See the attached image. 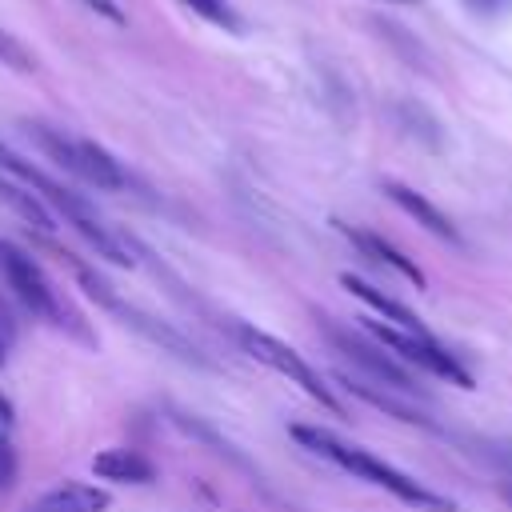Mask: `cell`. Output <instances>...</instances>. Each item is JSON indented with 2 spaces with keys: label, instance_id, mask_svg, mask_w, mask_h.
I'll list each match as a JSON object with an SVG mask.
<instances>
[{
  "label": "cell",
  "instance_id": "obj_1",
  "mask_svg": "<svg viewBox=\"0 0 512 512\" xmlns=\"http://www.w3.org/2000/svg\"><path fill=\"white\" fill-rule=\"evenodd\" d=\"M292 436H296V440H300L308 452H316V456L332 460L336 468H344V472H352V476H360V480L380 484L384 492L400 496V500H404V504H412V508H424V512H452V508H456L448 496H440V492H432V488L416 484L412 476L396 472L392 464L376 460L372 452H364V448H356V444L336 440V436H332V432H324V428H312V424H292Z\"/></svg>",
  "mask_w": 512,
  "mask_h": 512
},
{
  "label": "cell",
  "instance_id": "obj_2",
  "mask_svg": "<svg viewBox=\"0 0 512 512\" xmlns=\"http://www.w3.org/2000/svg\"><path fill=\"white\" fill-rule=\"evenodd\" d=\"M24 128H28L32 144H36L52 164H60L68 176H76V180H84V184H92V188H104V192H116V188L128 184L124 168H120L100 144H92V140H84V136H68L64 128H48V124H24Z\"/></svg>",
  "mask_w": 512,
  "mask_h": 512
},
{
  "label": "cell",
  "instance_id": "obj_3",
  "mask_svg": "<svg viewBox=\"0 0 512 512\" xmlns=\"http://www.w3.org/2000/svg\"><path fill=\"white\" fill-rule=\"evenodd\" d=\"M0 272H4V284L12 288V296L32 312V316H40V320H48V324H56V328H72V332H80V324H76V316L60 304V296H56V288L48 284V276H44V268L24 252V248H16L12 240H0ZM84 336V332H80Z\"/></svg>",
  "mask_w": 512,
  "mask_h": 512
},
{
  "label": "cell",
  "instance_id": "obj_4",
  "mask_svg": "<svg viewBox=\"0 0 512 512\" xmlns=\"http://www.w3.org/2000/svg\"><path fill=\"white\" fill-rule=\"evenodd\" d=\"M240 344H244V352L248 356H256L260 364H268L272 372H280V376H288L292 384H300L316 404H324L328 412H344L340 408V400L332 396V388L316 376V368L296 352V348H288L284 340H276V336H268V332H256V328H240Z\"/></svg>",
  "mask_w": 512,
  "mask_h": 512
},
{
  "label": "cell",
  "instance_id": "obj_5",
  "mask_svg": "<svg viewBox=\"0 0 512 512\" xmlns=\"http://www.w3.org/2000/svg\"><path fill=\"white\" fill-rule=\"evenodd\" d=\"M364 328H368L372 340H380V344H384L388 352H396L400 360H408V364H416V368H424V372H432V376H440V380H448V384H456V388H476L472 376H468V368H464L452 352H444L432 336H412V332H400V328L376 324V320H368Z\"/></svg>",
  "mask_w": 512,
  "mask_h": 512
},
{
  "label": "cell",
  "instance_id": "obj_6",
  "mask_svg": "<svg viewBox=\"0 0 512 512\" xmlns=\"http://www.w3.org/2000/svg\"><path fill=\"white\" fill-rule=\"evenodd\" d=\"M324 332H328V340L368 376V380H376V384H384V388H392V392H416V380L408 376V368L400 364V360H392L388 352H380L372 340H364L360 332H352V328H340V324H332V320H324Z\"/></svg>",
  "mask_w": 512,
  "mask_h": 512
},
{
  "label": "cell",
  "instance_id": "obj_7",
  "mask_svg": "<svg viewBox=\"0 0 512 512\" xmlns=\"http://www.w3.org/2000/svg\"><path fill=\"white\" fill-rule=\"evenodd\" d=\"M384 196L396 204V208H404L420 228H428L432 236H440V240H448V244H460V232H456V224L428 200V196H420L416 188H408V184H396V180H384Z\"/></svg>",
  "mask_w": 512,
  "mask_h": 512
},
{
  "label": "cell",
  "instance_id": "obj_8",
  "mask_svg": "<svg viewBox=\"0 0 512 512\" xmlns=\"http://www.w3.org/2000/svg\"><path fill=\"white\" fill-rule=\"evenodd\" d=\"M116 316H124V324H132V328H140L152 344H160V348H168L172 356H180L184 364H200V368H208V360L200 356V348L196 344H188L172 324H164V320H156V316H144V312H136L132 304H120V312Z\"/></svg>",
  "mask_w": 512,
  "mask_h": 512
},
{
  "label": "cell",
  "instance_id": "obj_9",
  "mask_svg": "<svg viewBox=\"0 0 512 512\" xmlns=\"http://www.w3.org/2000/svg\"><path fill=\"white\" fill-rule=\"evenodd\" d=\"M92 472L100 480H120V484H152L156 480V464L132 448H104L100 456H92Z\"/></svg>",
  "mask_w": 512,
  "mask_h": 512
},
{
  "label": "cell",
  "instance_id": "obj_10",
  "mask_svg": "<svg viewBox=\"0 0 512 512\" xmlns=\"http://www.w3.org/2000/svg\"><path fill=\"white\" fill-rule=\"evenodd\" d=\"M340 284H344V288H348V292H352L356 300H364L368 308H376L380 316H388V320H392V324H396L400 332H412V336H428V332H424V324L416 320V312H412V308H404V304H400V300H392L388 292L372 288L368 280H360V276L344 272V276H340Z\"/></svg>",
  "mask_w": 512,
  "mask_h": 512
},
{
  "label": "cell",
  "instance_id": "obj_11",
  "mask_svg": "<svg viewBox=\"0 0 512 512\" xmlns=\"http://www.w3.org/2000/svg\"><path fill=\"white\" fill-rule=\"evenodd\" d=\"M340 232L364 252V256H372V260H380V264H388L392 272H400L404 280H412L416 288H424V272L396 248V244H388L384 236H376V232H368V228H352V224H340Z\"/></svg>",
  "mask_w": 512,
  "mask_h": 512
},
{
  "label": "cell",
  "instance_id": "obj_12",
  "mask_svg": "<svg viewBox=\"0 0 512 512\" xmlns=\"http://www.w3.org/2000/svg\"><path fill=\"white\" fill-rule=\"evenodd\" d=\"M28 512H108V492L92 484H60L28 504Z\"/></svg>",
  "mask_w": 512,
  "mask_h": 512
},
{
  "label": "cell",
  "instance_id": "obj_13",
  "mask_svg": "<svg viewBox=\"0 0 512 512\" xmlns=\"http://www.w3.org/2000/svg\"><path fill=\"white\" fill-rule=\"evenodd\" d=\"M336 384H344L352 396H360V400H368L372 408H380V412H388V416H396V420H404V424H420V428H432V420L420 412V408H412L408 400H400V396H392L388 388H372L368 380H360V376H336Z\"/></svg>",
  "mask_w": 512,
  "mask_h": 512
},
{
  "label": "cell",
  "instance_id": "obj_14",
  "mask_svg": "<svg viewBox=\"0 0 512 512\" xmlns=\"http://www.w3.org/2000/svg\"><path fill=\"white\" fill-rule=\"evenodd\" d=\"M64 260H68V268H72L76 284H80V288H84V292H88V296H92V300H96V304H100L104 312H112V316H116L124 300H120V296L112 292V284H108V280H104V276H100L96 268H88L84 260H76V256H68V252H64Z\"/></svg>",
  "mask_w": 512,
  "mask_h": 512
},
{
  "label": "cell",
  "instance_id": "obj_15",
  "mask_svg": "<svg viewBox=\"0 0 512 512\" xmlns=\"http://www.w3.org/2000/svg\"><path fill=\"white\" fill-rule=\"evenodd\" d=\"M396 116H400L404 132H408V136H416V140H420L424 148H440V144H444V136H440V124H436V116H432V112H424L420 104L404 100V104L396 108Z\"/></svg>",
  "mask_w": 512,
  "mask_h": 512
},
{
  "label": "cell",
  "instance_id": "obj_16",
  "mask_svg": "<svg viewBox=\"0 0 512 512\" xmlns=\"http://www.w3.org/2000/svg\"><path fill=\"white\" fill-rule=\"evenodd\" d=\"M180 4H188L196 16H204V20L220 24V28L240 32V20H236V12H232V4H228V0H180Z\"/></svg>",
  "mask_w": 512,
  "mask_h": 512
},
{
  "label": "cell",
  "instance_id": "obj_17",
  "mask_svg": "<svg viewBox=\"0 0 512 512\" xmlns=\"http://www.w3.org/2000/svg\"><path fill=\"white\" fill-rule=\"evenodd\" d=\"M0 64H8V68H16V72H32L28 48H24L12 32H4V28H0Z\"/></svg>",
  "mask_w": 512,
  "mask_h": 512
},
{
  "label": "cell",
  "instance_id": "obj_18",
  "mask_svg": "<svg viewBox=\"0 0 512 512\" xmlns=\"http://www.w3.org/2000/svg\"><path fill=\"white\" fill-rule=\"evenodd\" d=\"M16 484V448L8 440V432L0 428V492H8Z\"/></svg>",
  "mask_w": 512,
  "mask_h": 512
},
{
  "label": "cell",
  "instance_id": "obj_19",
  "mask_svg": "<svg viewBox=\"0 0 512 512\" xmlns=\"http://www.w3.org/2000/svg\"><path fill=\"white\" fill-rule=\"evenodd\" d=\"M84 4H88V8H96V12H104L112 24H124V20H128V16L120 12V4H116V0H84Z\"/></svg>",
  "mask_w": 512,
  "mask_h": 512
},
{
  "label": "cell",
  "instance_id": "obj_20",
  "mask_svg": "<svg viewBox=\"0 0 512 512\" xmlns=\"http://www.w3.org/2000/svg\"><path fill=\"white\" fill-rule=\"evenodd\" d=\"M12 420H16V408H12V400L0 392V428H8Z\"/></svg>",
  "mask_w": 512,
  "mask_h": 512
},
{
  "label": "cell",
  "instance_id": "obj_21",
  "mask_svg": "<svg viewBox=\"0 0 512 512\" xmlns=\"http://www.w3.org/2000/svg\"><path fill=\"white\" fill-rule=\"evenodd\" d=\"M472 12H480V16H488V12H496L500 8V0H464Z\"/></svg>",
  "mask_w": 512,
  "mask_h": 512
},
{
  "label": "cell",
  "instance_id": "obj_22",
  "mask_svg": "<svg viewBox=\"0 0 512 512\" xmlns=\"http://www.w3.org/2000/svg\"><path fill=\"white\" fill-rule=\"evenodd\" d=\"M0 328H4V336H12L16 332V320H12V312H8V304L0 300Z\"/></svg>",
  "mask_w": 512,
  "mask_h": 512
},
{
  "label": "cell",
  "instance_id": "obj_23",
  "mask_svg": "<svg viewBox=\"0 0 512 512\" xmlns=\"http://www.w3.org/2000/svg\"><path fill=\"white\" fill-rule=\"evenodd\" d=\"M4 360H8V344H4V336H0V368H4Z\"/></svg>",
  "mask_w": 512,
  "mask_h": 512
}]
</instances>
